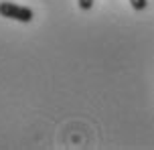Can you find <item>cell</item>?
Returning a JSON list of instances; mask_svg holds the SVG:
<instances>
[{"mask_svg":"<svg viewBox=\"0 0 154 150\" xmlns=\"http://www.w3.org/2000/svg\"><path fill=\"white\" fill-rule=\"evenodd\" d=\"M130 4L134 10H138V12H142V10H146L148 6V0H130Z\"/></svg>","mask_w":154,"mask_h":150,"instance_id":"2","label":"cell"},{"mask_svg":"<svg viewBox=\"0 0 154 150\" xmlns=\"http://www.w3.org/2000/svg\"><path fill=\"white\" fill-rule=\"evenodd\" d=\"M77 4H79V8H81V10H91L93 0H77Z\"/></svg>","mask_w":154,"mask_h":150,"instance_id":"3","label":"cell"},{"mask_svg":"<svg viewBox=\"0 0 154 150\" xmlns=\"http://www.w3.org/2000/svg\"><path fill=\"white\" fill-rule=\"evenodd\" d=\"M0 16L10 18V20H18V23H31L35 18V12L29 6H20V4L4 0V2H0Z\"/></svg>","mask_w":154,"mask_h":150,"instance_id":"1","label":"cell"}]
</instances>
